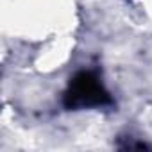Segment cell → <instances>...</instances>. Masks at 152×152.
Here are the masks:
<instances>
[{
  "instance_id": "obj_1",
  "label": "cell",
  "mask_w": 152,
  "mask_h": 152,
  "mask_svg": "<svg viewBox=\"0 0 152 152\" xmlns=\"http://www.w3.org/2000/svg\"><path fill=\"white\" fill-rule=\"evenodd\" d=\"M70 99L77 106H93L102 104L106 99V93L102 90V84L93 77L91 73H81L75 77V81L70 86Z\"/></svg>"
}]
</instances>
